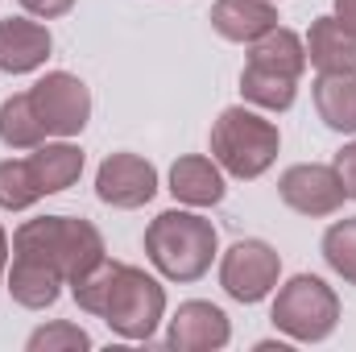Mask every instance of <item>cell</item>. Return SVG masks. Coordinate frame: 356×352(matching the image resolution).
<instances>
[{"label": "cell", "mask_w": 356, "mask_h": 352, "mask_svg": "<svg viewBox=\"0 0 356 352\" xmlns=\"http://www.w3.org/2000/svg\"><path fill=\"white\" fill-rule=\"evenodd\" d=\"M273 328L294 344H319L340 323V298L336 290L315 273H294L286 286H277L269 307Z\"/></svg>", "instance_id": "cell-4"}, {"label": "cell", "mask_w": 356, "mask_h": 352, "mask_svg": "<svg viewBox=\"0 0 356 352\" xmlns=\"http://www.w3.org/2000/svg\"><path fill=\"white\" fill-rule=\"evenodd\" d=\"M249 67H261V71H277V75L298 79L307 71V42L294 29L273 25L257 42H249Z\"/></svg>", "instance_id": "cell-18"}, {"label": "cell", "mask_w": 356, "mask_h": 352, "mask_svg": "<svg viewBox=\"0 0 356 352\" xmlns=\"http://www.w3.org/2000/svg\"><path fill=\"white\" fill-rule=\"evenodd\" d=\"M38 199H46V191H42L38 175H33V162L29 158L0 162V207L4 211H25Z\"/></svg>", "instance_id": "cell-21"}, {"label": "cell", "mask_w": 356, "mask_h": 352, "mask_svg": "<svg viewBox=\"0 0 356 352\" xmlns=\"http://www.w3.org/2000/svg\"><path fill=\"white\" fill-rule=\"evenodd\" d=\"M95 195L99 203L108 207H120V211H137L145 207L154 195H158V166L141 154H108L95 170Z\"/></svg>", "instance_id": "cell-9"}, {"label": "cell", "mask_w": 356, "mask_h": 352, "mask_svg": "<svg viewBox=\"0 0 356 352\" xmlns=\"http://www.w3.org/2000/svg\"><path fill=\"white\" fill-rule=\"evenodd\" d=\"M116 269H120V262L104 257L99 265H91L83 278H75V282H71V294H75L79 311H88V315H104V303H108V294H112Z\"/></svg>", "instance_id": "cell-23"}, {"label": "cell", "mask_w": 356, "mask_h": 352, "mask_svg": "<svg viewBox=\"0 0 356 352\" xmlns=\"http://www.w3.org/2000/svg\"><path fill=\"white\" fill-rule=\"evenodd\" d=\"M323 262L332 265V273H340L348 286H356V216L353 220H336L323 232Z\"/></svg>", "instance_id": "cell-22"}, {"label": "cell", "mask_w": 356, "mask_h": 352, "mask_svg": "<svg viewBox=\"0 0 356 352\" xmlns=\"http://www.w3.org/2000/svg\"><path fill=\"white\" fill-rule=\"evenodd\" d=\"M29 99L50 137H79L91 120V91L71 71H46L29 88Z\"/></svg>", "instance_id": "cell-7"}, {"label": "cell", "mask_w": 356, "mask_h": 352, "mask_svg": "<svg viewBox=\"0 0 356 352\" xmlns=\"http://www.w3.org/2000/svg\"><path fill=\"white\" fill-rule=\"evenodd\" d=\"M315 112L332 133H356V71H327L311 83Z\"/></svg>", "instance_id": "cell-16"}, {"label": "cell", "mask_w": 356, "mask_h": 352, "mask_svg": "<svg viewBox=\"0 0 356 352\" xmlns=\"http://www.w3.org/2000/svg\"><path fill=\"white\" fill-rule=\"evenodd\" d=\"M307 63L327 75V71H356V33L332 13V17H315L307 29Z\"/></svg>", "instance_id": "cell-14"}, {"label": "cell", "mask_w": 356, "mask_h": 352, "mask_svg": "<svg viewBox=\"0 0 356 352\" xmlns=\"http://www.w3.org/2000/svg\"><path fill=\"white\" fill-rule=\"evenodd\" d=\"M336 17L356 33V0H336Z\"/></svg>", "instance_id": "cell-27"}, {"label": "cell", "mask_w": 356, "mask_h": 352, "mask_svg": "<svg viewBox=\"0 0 356 352\" xmlns=\"http://www.w3.org/2000/svg\"><path fill=\"white\" fill-rule=\"evenodd\" d=\"M336 175H340V182H344V191H348V199H356V141H348L340 154H336Z\"/></svg>", "instance_id": "cell-25"}, {"label": "cell", "mask_w": 356, "mask_h": 352, "mask_svg": "<svg viewBox=\"0 0 356 352\" xmlns=\"http://www.w3.org/2000/svg\"><path fill=\"white\" fill-rule=\"evenodd\" d=\"M50 50H54V38L38 17H4L0 21V71L33 75L46 67Z\"/></svg>", "instance_id": "cell-11"}, {"label": "cell", "mask_w": 356, "mask_h": 352, "mask_svg": "<svg viewBox=\"0 0 356 352\" xmlns=\"http://www.w3.org/2000/svg\"><path fill=\"white\" fill-rule=\"evenodd\" d=\"M29 162H33V175L42 182V191L46 195H63L67 186H75L79 175H83V150L71 141V137H58V141H42L33 154H29Z\"/></svg>", "instance_id": "cell-17"}, {"label": "cell", "mask_w": 356, "mask_h": 352, "mask_svg": "<svg viewBox=\"0 0 356 352\" xmlns=\"http://www.w3.org/2000/svg\"><path fill=\"white\" fill-rule=\"evenodd\" d=\"M8 232H4V224H0V286H4V273H8Z\"/></svg>", "instance_id": "cell-28"}, {"label": "cell", "mask_w": 356, "mask_h": 352, "mask_svg": "<svg viewBox=\"0 0 356 352\" xmlns=\"http://www.w3.org/2000/svg\"><path fill=\"white\" fill-rule=\"evenodd\" d=\"M13 253L50 265L54 273H63L67 286L75 278H83L91 265H99L108 257L99 228L91 220H83V216H38V220H25L13 232Z\"/></svg>", "instance_id": "cell-2"}, {"label": "cell", "mask_w": 356, "mask_h": 352, "mask_svg": "<svg viewBox=\"0 0 356 352\" xmlns=\"http://www.w3.org/2000/svg\"><path fill=\"white\" fill-rule=\"evenodd\" d=\"M277 150H282V133L257 108L232 104L211 125V158L220 162L224 175L241 178V182L266 175L277 162Z\"/></svg>", "instance_id": "cell-3"}, {"label": "cell", "mask_w": 356, "mask_h": 352, "mask_svg": "<svg viewBox=\"0 0 356 352\" xmlns=\"http://www.w3.org/2000/svg\"><path fill=\"white\" fill-rule=\"evenodd\" d=\"M46 137L50 133H46V125H42L29 91H17V95H8L0 104V141L8 150H38Z\"/></svg>", "instance_id": "cell-19"}, {"label": "cell", "mask_w": 356, "mask_h": 352, "mask_svg": "<svg viewBox=\"0 0 356 352\" xmlns=\"http://www.w3.org/2000/svg\"><path fill=\"white\" fill-rule=\"evenodd\" d=\"M277 195H282V203L290 211L311 216V220L336 216L344 207V199H348V191H344V182L336 175V166H323V162H298V166L282 170Z\"/></svg>", "instance_id": "cell-8"}, {"label": "cell", "mask_w": 356, "mask_h": 352, "mask_svg": "<svg viewBox=\"0 0 356 352\" xmlns=\"http://www.w3.org/2000/svg\"><path fill=\"white\" fill-rule=\"evenodd\" d=\"M25 349L29 352H88L91 336L79 323H71V319H54L46 328H33L29 340H25Z\"/></svg>", "instance_id": "cell-24"}, {"label": "cell", "mask_w": 356, "mask_h": 352, "mask_svg": "<svg viewBox=\"0 0 356 352\" xmlns=\"http://www.w3.org/2000/svg\"><path fill=\"white\" fill-rule=\"evenodd\" d=\"M220 253V232L199 207H170L145 228V257L166 282H199Z\"/></svg>", "instance_id": "cell-1"}, {"label": "cell", "mask_w": 356, "mask_h": 352, "mask_svg": "<svg viewBox=\"0 0 356 352\" xmlns=\"http://www.w3.org/2000/svg\"><path fill=\"white\" fill-rule=\"evenodd\" d=\"M207 17H211V29L224 42L249 46L277 25V4L273 0H216Z\"/></svg>", "instance_id": "cell-13"}, {"label": "cell", "mask_w": 356, "mask_h": 352, "mask_svg": "<svg viewBox=\"0 0 356 352\" xmlns=\"http://www.w3.org/2000/svg\"><path fill=\"white\" fill-rule=\"evenodd\" d=\"M241 95H245V104H253L261 112H290L294 95H298V79L245 63V71H241Z\"/></svg>", "instance_id": "cell-20"}, {"label": "cell", "mask_w": 356, "mask_h": 352, "mask_svg": "<svg viewBox=\"0 0 356 352\" xmlns=\"http://www.w3.org/2000/svg\"><path fill=\"white\" fill-rule=\"evenodd\" d=\"M277 278H282V257H277L273 245L257 241V237L236 241L220 257V286H224V294L245 303V307L269 298L277 290Z\"/></svg>", "instance_id": "cell-6"}, {"label": "cell", "mask_w": 356, "mask_h": 352, "mask_svg": "<svg viewBox=\"0 0 356 352\" xmlns=\"http://www.w3.org/2000/svg\"><path fill=\"white\" fill-rule=\"evenodd\" d=\"M99 319L120 340H154V332L166 319V286L154 273L120 262L116 282H112V294H108Z\"/></svg>", "instance_id": "cell-5"}, {"label": "cell", "mask_w": 356, "mask_h": 352, "mask_svg": "<svg viewBox=\"0 0 356 352\" xmlns=\"http://www.w3.org/2000/svg\"><path fill=\"white\" fill-rule=\"evenodd\" d=\"M21 8L38 21H54V17H67L75 8V0H21Z\"/></svg>", "instance_id": "cell-26"}, {"label": "cell", "mask_w": 356, "mask_h": 352, "mask_svg": "<svg viewBox=\"0 0 356 352\" xmlns=\"http://www.w3.org/2000/svg\"><path fill=\"white\" fill-rule=\"evenodd\" d=\"M63 286H67L63 273H54L50 265L13 253L8 273H4V290L13 294L17 307H25V311H46V307H54V303L63 298Z\"/></svg>", "instance_id": "cell-15"}, {"label": "cell", "mask_w": 356, "mask_h": 352, "mask_svg": "<svg viewBox=\"0 0 356 352\" xmlns=\"http://www.w3.org/2000/svg\"><path fill=\"white\" fill-rule=\"evenodd\" d=\"M228 340H232V323L224 307L207 298L178 303V311L166 319V344L178 352H220L228 349Z\"/></svg>", "instance_id": "cell-10"}, {"label": "cell", "mask_w": 356, "mask_h": 352, "mask_svg": "<svg viewBox=\"0 0 356 352\" xmlns=\"http://www.w3.org/2000/svg\"><path fill=\"white\" fill-rule=\"evenodd\" d=\"M224 191V170L207 154H182L170 166V195L182 207H216Z\"/></svg>", "instance_id": "cell-12"}]
</instances>
